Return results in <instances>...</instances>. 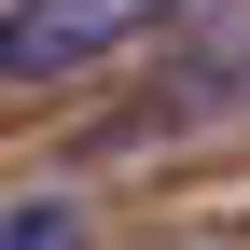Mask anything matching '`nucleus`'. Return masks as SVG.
Wrapping results in <instances>:
<instances>
[{
  "label": "nucleus",
  "mask_w": 250,
  "mask_h": 250,
  "mask_svg": "<svg viewBox=\"0 0 250 250\" xmlns=\"http://www.w3.org/2000/svg\"><path fill=\"white\" fill-rule=\"evenodd\" d=\"M0 250H83V223H70V208H56V195H28L14 223H0Z\"/></svg>",
  "instance_id": "f03ea898"
},
{
  "label": "nucleus",
  "mask_w": 250,
  "mask_h": 250,
  "mask_svg": "<svg viewBox=\"0 0 250 250\" xmlns=\"http://www.w3.org/2000/svg\"><path fill=\"white\" fill-rule=\"evenodd\" d=\"M181 0H0V83H83L125 42H153Z\"/></svg>",
  "instance_id": "f257e3e1"
}]
</instances>
